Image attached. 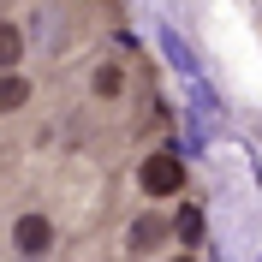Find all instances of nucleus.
<instances>
[{"label": "nucleus", "instance_id": "2", "mask_svg": "<svg viewBox=\"0 0 262 262\" xmlns=\"http://www.w3.org/2000/svg\"><path fill=\"white\" fill-rule=\"evenodd\" d=\"M12 250L18 256H48L54 250V221L48 214H24V221L12 227Z\"/></svg>", "mask_w": 262, "mask_h": 262}, {"label": "nucleus", "instance_id": "5", "mask_svg": "<svg viewBox=\"0 0 262 262\" xmlns=\"http://www.w3.org/2000/svg\"><path fill=\"white\" fill-rule=\"evenodd\" d=\"M12 66H24V30L12 18H0V72H12Z\"/></svg>", "mask_w": 262, "mask_h": 262}, {"label": "nucleus", "instance_id": "4", "mask_svg": "<svg viewBox=\"0 0 262 262\" xmlns=\"http://www.w3.org/2000/svg\"><path fill=\"white\" fill-rule=\"evenodd\" d=\"M173 232H179L185 250H203V232H209V227H203V209H196V203H185L179 221H173Z\"/></svg>", "mask_w": 262, "mask_h": 262}, {"label": "nucleus", "instance_id": "1", "mask_svg": "<svg viewBox=\"0 0 262 262\" xmlns=\"http://www.w3.org/2000/svg\"><path fill=\"white\" fill-rule=\"evenodd\" d=\"M137 185H143L149 196H179L185 191V161L173 155V149H155V155L137 167Z\"/></svg>", "mask_w": 262, "mask_h": 262}, {"label": "nucleus", "instance_id": "3", "mask_svg": "<svg viewBox=\"0 0 262 262\" xmlns=\"http://www.w3.org/2000/svg\"><path fill=\"white\" fill-rule=\"evenodd\" d=\"M161 245H167V221L137 214V221H131V232H125V250H131V256H155Z\"/></svg>", "mask_w": 262, "mask_h": 262}, {"label": "nucleus", "instance_id": "6", "mask_svg": "<svg viewBox=\"0 0 262 262\" xmlns=\"http://www.w3.org/2000/svg\"><path fill=\"white\" fill-rule=\"evenodd\" d=\"M30 101V83H24V72H0V114H12V107H24Z\"/></svg>", "mask_w": 262, "mask_h": 262}, {"label": "nucleus", "instance_id": "7", "mask_svg": "<svg viewBox=\"0 0 262 262\" xmlns=\"http://www.w3.org/2000/svg\"><path fill=\"white\" fill-rule=\"evenodd\" d=\"M90 90H96L101 101H114L119 90H125V72H119V66H96V78H90Z\"/></svg>", "mask_w": 262, "mask_h": 262}]
</instances>
